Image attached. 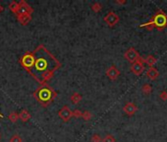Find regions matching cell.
Listing matches in <instances>:
<instances>
[{
	"label": "cell",
	"instance_id": "8fae6325",
	"mask_svg": "<svg viewBox=\"0 0 167 142\" xmlns=\"http://www.w3.org/2000/svg\"><path fill=\"white\" fill-rule=\"evenodd\" d=\"M19 5H20L19 13H27V14H30V15H32L34 13V9L30 7V6L25 1V0H21V1L19 2Z\"/></svg>",
	"mask_w": 167,
	"mask_h": 142
},
{
	"label": "cell",
	"instance_id": "ac0fdd59",
	"mask_svg": "<svg viewBox=\"0 0 167 142\" xmlns=\"http://www.w3.org/2000/svg\"><path fill=\"white\" fill-rule=\"evenodd\" d=\"M102 9V4L100 3V2H95L91 5V10L95 12V13H98V12H100Z\"/></svg>",
	"mask_w": 167,
	"mask_h": 142
},
{
	"label": "cell",
	"instance_id": "d4e9b609",
	"mask_svg": "<svg viewBox=\"0 0 167 142\" xmlns=\"http://www.w3.org/2000/svg\"><path fill=\"white\" fill-rule=\"evenodd\" d=\"M160 99H162L163 101H167V92L166 91H162L159 95Z\"/></svg>",
	"mask_w": 167,
	"mask_h": 142
},
{
	"label": "cell",
	"instance_id": "4fadbf2b",
	"mask_svg": "<svg viewBox=\"0 0 167 142\" xmlns=\"http://www.w3.org/2000/svg\"><path fill=\"white\" fill-rule=\"evenodd\" d=\"M30 118H32V115H30V114L29 113V110L27 109H24L22 110L20 114H19V120L23 122H27L30 120Z\"/></svg>",
	"mask_w": 167,
	"mask_h": 142
},
{
	"label": "cell",
	"instance_id": "cb8c5ba5",
	"mask_svg": "<svg viewBox=\"0 0 167 142\" xmlns=\"http://www.w3.org/2000/svg\"><path fill=\"white\" fill-rule=\"evenodd\" d=\"M102 138L100 137V134H94L90 137V142H101Z\"/></svg>",
	"mask_w": 167,
	"mask_h": 142
},
{
	"label": "cell",
	"instance_id": "7a4b0ae2",
	"mask_svg": "<svg viewBox=\"0 0 167 142\" xmlns=\"http://www.w3.org/2000/svg\"><path fill=\"white\" fill-rule=\"evenodd\" d=\"M33 97L41 107L47 108L57 98V92L48 84H43L36 88L33 93Z\"/></svg>",
	"mask_w": 167,
	"mask_h": 142
},
{
	"label": "cell",
	"instance_id": "5b68a950",
	"mask_svg": "<svg viewBox=\"0 0 167 142\" xmlns=\"http://www.w3.org/2000/svg\"><path fill=\"white\" fill-rule=\"evenodd\" d=\"M124 57L129 61V62L133 63V62H135V61H137L141 58V55L134 47H130L129 49H127V51H125Z\"/></svg>",
	"mask_w": 167,
	"mask_h": 142
},
{
	"label": "cell",
	"instance_id": "277c9868",
	"mask_svg": "<svg viewBox=\"0 0 167 142\" xmlns=\"http://www.w3.org/2000/svg\"><path fill=\"white\" fill-rule=\"evenodd\" d=\"M103 20H104L105 23L108 25L109 27H114L115 25H117V24L119 23L120 18H119L118 15L115 13V12L110 11V12H108V13L104 16Z\"/></svg>",
	"mask_w": 167,
	"mask_h": 142
},
{
	"label": "cell",
	"instance_id": "7402d4cb",
	"mask_svg": "<svg viewBox=\"0 0 167 142\" xmlns=\"http://www.w3.org/2000/svg\"><path fill=\"white\" fill-rule=\"evenodd\" d=\"M101 142H116V139L114 138L113 135L107 134V135H105V137L102 139Z\"/></svg>",
	"mask_w": 167,
	"mask_h": 142
},
{
	"label": "cell",
	"instance_id": "484cf974",
	"mask_svg": "<svg viewBox=\"0 0 167 142\" xmlns=\"http://www.w3.org/2000/svg\"><path fill=\"white\" fill-rule=\"evenodd\" d=\"M115 3L118 4V5H124V4L127 3V1H126V0H116Z\"/></svg>",
	"mask_w": 167,
	"mask_h": 142
},
{
	"label": "cell",
	"instance_id": "8992f818",
	"mask_svg": "<svg viewBox=\"0 0 167 142\" xmlns=\"http://www.w3.org/2000/svg\"><path fill=\"white\" fill-rule=\"evenodd\" d=\"M58 115H59V118L62 120L64 122H68L72 119V116H73L72 110L68 106H63L62 108L59 110Z\"/></svg>",
	"mask_w": 167,
	"mask_h": 142
},
{
	"label": "cell",
	"instance_id": "603a6c76",
	"mask_svg": "<svg viewBox=\"0 0 167 142\" xmlns=\"http://www.w3.org/2000/svg\"><path fill=\"white\" fill-rule=\"evenodd\" d=\"M72 114H73V116H74V118L80 119V118H82L83 112H82V110H80L79 109H76V110H72Z\"/></svg>",
	"mask_w": 167,
	"mask_h": 142
},
{
	"label": "cell",
	"instance_id": "ba28073f",
	"mask_svg": "<svg viewBox=\"0 0 167 142\" xmlns=\"http://www.w3.org/2000/svg\"><path fill=\"white\" fill-rule=\"evenodd\" d=\"M105 74L106 76L110 79V80H116L120 76V70L117 68L115 65H111L105 71Z\"/></svg>",
	"mask_w": 167,
	"mask_h": 142
},
{
	"label": "cell",
	"instance_id": "9c48e42d",
	"mask_svg": "<svg viewBox=\"0 0 167 142\" xmlns=\"http://www.w3.org/2000/svg\"><path fill=\"white\" fill-rule=\"evenodd\" d=\"M123 110H124V113L129 115V116H132L134 115L136 113H137L138 110V107L136 106L134 103H127L124 107H123Z\"/></svg>",
	"mask_w": 167,
	"mask_h": 142
},
{
	"label": "cell",
	"instance_id": "d6986e66",
	"mask_svg": "<svg viewBox=\"0 0 167 142\" xmlns=\"http://www.w3.org/2000/svg\"><path fill=\"white\" fill-rule=\"evenodd\" d=\"M82 119L86 121H89L92 119V114L90 112V110H85V112H83Z\"/></svg>",
	"mask_w": 167,
	"mask_h": 142
},
{
	"label": "cell",
	"instance_id": "3957f363",
	"mask_svg": "<svg viewBox=\"0 0 167 142\" xmlns=\"http://www.w3.org/2000/svg\"><path fill=\"white\" fill-rule=\"evenodd\" d=\"M151 28L155 27L158 30L164 29L167 26V15L163 11L158 10L156 13L153 15L151 20L148 23H146V25H143L141 27H147L148 29H151Z\"/></svg>",
	"mask_w": 167,
	"mask_h": 142
},
{
	"label": "cell",
	"instance_id": "5bb4252c",
	"mask_svg": "<svg viewBox=\"0 0 167 142\" xmlns=\"http://www.w3.org/2000/svg\"><path fill=\"white\" fill-rule=\"evenodd\" d=\"M82 99H83V96L78 93V92H74V93L71 95L70 97V101L74 104V105H78L80 102L82 101Z\"/></svg>",
	"mask_w": 167,
	"mask_h": 142
},
{
	"label": "cell",
	"instance_id": "6da1fadb",
	"mask_svg": "<svg viewBox=\"0 0 167 142\" xmlns=\"http://www.w3.org/2000/svg\"><path fill=\"white\" fill-rule=\"evenodd\" d=\"M23 68L40 85L47 84L62 64L48 49L39 45L33 51L25 52L19 58Z\"/></svg>",
	"mask_w": 167,
	"mask_h": 142
},
{
	"label": "cell",
	"instance_id": "83f0119b",
	"mask_svg": "<svg viewBox=\"0 0 167 142\" xmlns=\"http://www.w3.org/2000/svg\"><path fill=\"white\" fill-rule=\"evenodd\" d=\"M0 139H1V134H0Z\"/></svg>",
	"mask_w": 167,
	"mask_h": 142
},
{
	"label": "cell",
	"instance_id": "30bf717a",
	"mask_svg": "<svg viewBox=\"0 0 167 142\" xmlns=\"http://www.w3.org/2000/svg\"><path fill=\"white\" fill-rule=\"evenodd\" d=\"M16 17H17L18 22L21 25H23V26L28 25L30 22V20H32V15L27 14V13H19L16 15Z\"/></svg>",
	"mask_w": 167,
	"mask_h": 142
},
{
	"label": "cell",
	"instance_id": "ffe728a7",
	"mask_svg": "<svg viewBox=\"0 0 167 142\" xmlns=\"http://www.w3.org/2000/svg\"><path fill=\"white\" fill-rule=\"evenodd\" d=\"M151 84H145L143 87H141V91H143V93L146 94V95H148L151 93Z\"/></svg>",
	"mask_w": 167,
	"mask_h": 142
},
{
	"label": "cell",
	"instance_id": "7c38bea8",
	"mask_svg": "<svg viewBox=\"0 0 167 142\" xmlns=\"http://www.w3.org/2000/svg\"><path fill=\"white\" fill-rule=\"evenodd\" d=\"M146 76L151 80H155L159 76V72L155 67H150V68L146 70Z\"/></svg>",
	"mask_w": 167,
	"mask_h": 142
},
{
	"label": "cell",
	"instance_id": "44dd1931",
	"mask_svg": "<svg viewBox=\"0 0 167 142\" xmlns=\"http://www.w3.org/2000/svg\"><path fill=\"white\" fill-rule=\"evenodd\" d=\"M9 142H23V138L19 134H14L9 140Z\"/></svg>",
	"mask_w": 167,
	"mask_h": 142
},
{
	"label": "cell",
	"instance_id": "e0dca14e",
	"mask_svg": "<svg viewBox=\"0 0 167 142\" xmlns=\"http://www.w3.org/2000/svg\"><path fill=\"white\" fill-rule=\"evenodd\" d=\"M8 119L12 123H16L18 120H19V114H18L17 112H12V113L9 114Z\"/></svg>",
	"mask_w": 167,
	"mask_h": 142
},
{
	"label": "cell",
	"instance_id": "2e32d148",
	"mask_svg": "<svg viewBox=\"0 0 167 142\" xmlns=\"http://www.w3.org/2000/svg\"><path fill=\"white\" fill-rule=\"evenodd\" d=\"M144 62L146 63L150 67H154V64L156 63V58L153 55H148V56L144 60Z\"/></svg>",
	"mask_w": 167,
	"mask_h": 142
},
{
	"label": "cell",
	"instance_id": "9a60e30c",
	"mask_svg": "<svg viewBox=\"0 0 167 142\" xmlns=\"http://www.w3.org/2000/svg\"><path fill=\"white\" fill-rule=\"evenodd\" d=\"M9 9H10L12 12H13L15 15L19 14V10H20L19 2H17V1H12V2H10V4H9Z\"/></svg>",
	"mask_w": 167,
	"mask_h": 142
},
{
	"label": "cell",
	"instance_id": "52a82bcc",
	"mask_svg": "<svg viewBox=\"0 0 167 142\" xmlns=\"http://www.w3.org/2000/svg\"><path fill=\"white\" fill-rule=\"evenodd\" d=\"M145 70V66H144V60L140 58L139 60L135 61V62L132 63L131 65V71L135 74V75H141V73Z\"/></svg>",
	"mask_w": 167,
	"mask_h": 142
},
{
	"label": "cell",
	"instance_id": "4316f807",
	"mask_svg": "<svg viewBox=\"0 0 167 142\" xmlns=\"http://www.w3.org/2000/svg\"><path fill=\"white\" fill-rule=\"evenodd\" d=\"M3 11H4V7H3V5L0 3V13H2Z\"/></svg>",
	"mask_w": 167,
	"mask_h": 142
}]
</instances>
